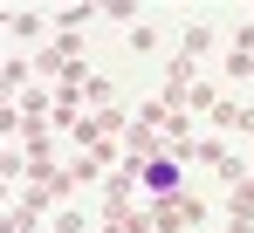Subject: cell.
Returning a JSON list of instances; mask_svg holds the SVG:
<instances>
[{
    "instance_id": "obj_1",
    "label": "cell",
    "mask_w": 254,
    "mask_h": 233,
    "mask_svg": "<svg viewBox=\"0 0 254 233\" xmlns=\"http://www.w3.org/2000/svg\"><path fill=\"white\" fill-rule=\"evenodd\" d=\"M179 185H186V165L172 151H151L144 165H137V192L144 199H179Z\"/></svg>"
}]
</instances>
